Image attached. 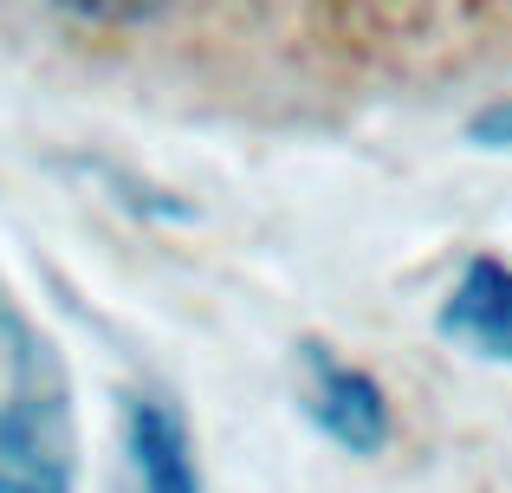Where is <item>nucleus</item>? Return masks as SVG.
I'll list each match as a JSON object with an SVG mask.
<instances>
[{
  "mask_svg": "<svg viewBox=\"0 0 512 493\" xmlns=\"http://www.w3.org/2000/svg\"><path fill=\"white\" fill-rule=\"evenodd\" d=\"M435 325L441 338L467 344V351L493 357V364H512V266L493 260V253L467 260V273L454 279Z\"/></svg>",
  "mask_w": 512,
  "mask_h": 493,
  "instance_id": "obj_4",
  "label": "nucleus"
},
{
  "mask_svg": "<svg viewBox=\"0 0 512 493\" xmlns=\"http://www.w3.org/2000/svg\"><path fill=\"white\" fill-rule=\"evenodd\" d=\"M474 137L493 143V150H512V104H493V111L474 124Z\"/></svg>",
  "mask_w": 512,
  "mask_h": 493,
  "instance_id": "obj_6",
  "label": "nucleus"
},
{
  "mask_svg": "<svg viewBox=\"0 0 512 493\" xmlns=\"http://www.w3.org/2000/svg\"><path fill=\"white\" fill-rule=\"evenodd\" d=\"M72 383L33 318L0 292V468L72 487Z\"/></svg>",
  "mask_w": 512,
  "mask_h": 493,
  "instance_id": "obj_1",
  "label": "nucleus"
},
{
  "mask_svg": "<svg viewBox=\"0 0 512 493\" xmlns=\"http://www.w3.org/2000/svg\"><path fill=\"white\" fill-rule=\"evenodd\" d=\"M299 396L305 416L318 422L325 442H338L344 455H383L389 442V396L370 370L344 364L331 344H299Z\"/></svg>",
  "mask_w": 512,
  "mask_h": 493,
  "instance_id": "obj_2",
  "label": "nucleus"
},
{
  "mask_svg": "<svg viewBox=\"0 0 512 493\" xmlns=\"http://www.w3.org/2000/svg\"><path fill=\"white\" fill-rule=\"evenodd\" d=\"M124 474L130 493H201L195 435L163 396H124Z\"/></svg>",
  "mask_w": 512,
  "mask_h": 493,
  "instance_id": "obj_3",
  "label": "nucleus"
},
{
  "mask_svg": "<svg viewBox=\"0 0 512 493\" xmlns=\"http://www.w3.org/2000/svg\"><path fill=\"white\" fill-rule=\"evenodd\" d=\"M0 493H72V487H52V481H26V474L0 468Z\"/></svg>",
  "mask_w": 512,
  "mask_h": 493,
  "instance_id": "obj_7",
  "label": "nucleus"
},
{
  "mask_svg": "<svg viewBox=\"0 0 512 493\" xmlns=\"http://www.w3.org/2000/svg\"><path fill=\"white\" fill-rule=\"evenodd\" d=\"M52 13H65V20L78 26H104V33H130V26H156L169 20L182 0H46Z\"/></svg>",
  "mask_w": 512,
  "mask_h": 493,
  "instance_id": "obj_5",
  "label": "nucleus"
}]
</instances>
